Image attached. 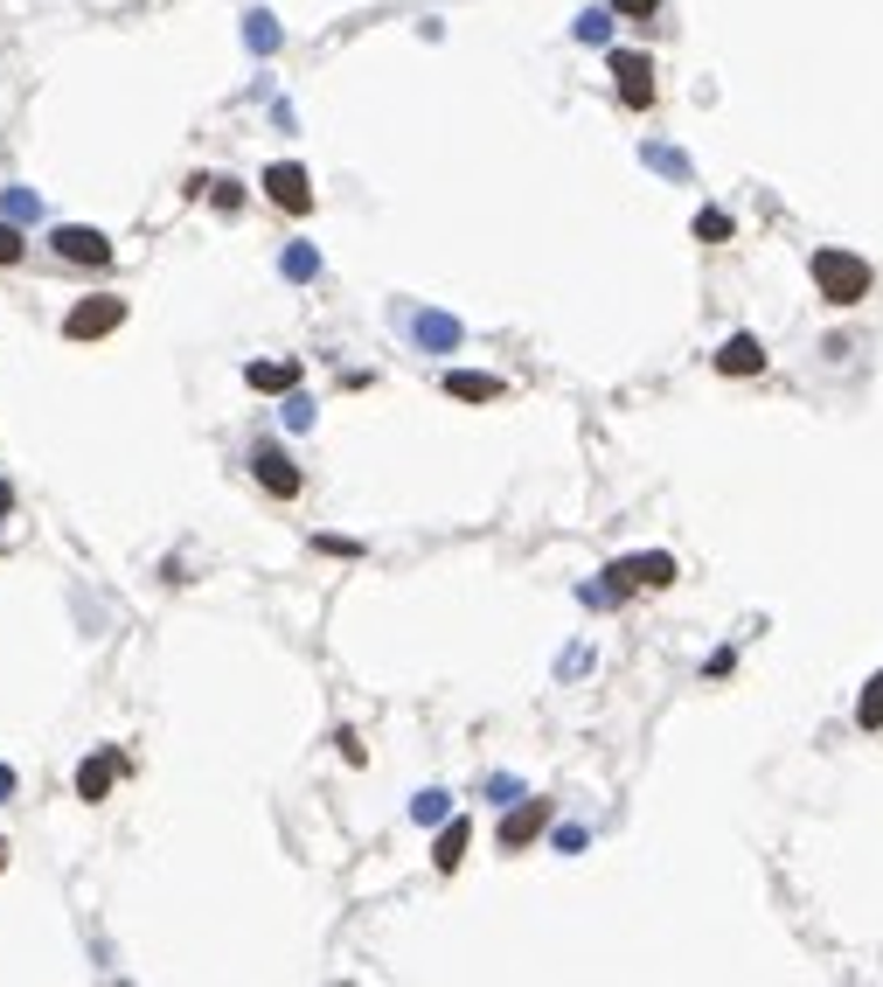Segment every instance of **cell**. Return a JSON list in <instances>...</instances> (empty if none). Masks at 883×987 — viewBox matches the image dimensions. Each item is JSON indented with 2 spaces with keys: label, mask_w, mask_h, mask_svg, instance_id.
<instances>
[{
  "label": "cell",
  "mask_w": 883,
  "mask_h": 987,
  "mask_svg": "<svg viewBox=\"0 0 883 987\" xmlns=\"http://www.w3.org/2000/svg\"><path fill=\"white\" fill-rule=\"evenodd\" d=\"M870 286H876V272L856 251H835V243H828V251H814V293L828 299V307H862Z\"/></svg>",
  "instance_id": "obj_1"
},
{
  "label": "cell",
  "mask_w": 883,
  "mask_h": 987,
  "mask_svg": "<svg viewBox=\"0 0 883 987\" xmlns=\"http://www.w3.org/2000/svg\"><path fill=\"white\" fill-rule=\"evenodd\" d=\"M126 320V299L119 293H105V299H77V307L63 313V334L70 341H98V334H111Z\"/></svg>",
  "instance_id": "obj_2"
},
{
  "label": "cell",
  "mask_w": 883,
  "mask_h": 987,
  "mask_svg": "<svg viewBox=\"0 0 883 987\" xmlns=\"http://www.w3.org/2000/svg\"><path fill=\"white\" fill-rule=\"evenodd\" d=\"M612 78H619V105H633V111L654 105V63L641 49H612Z\"/></svg>",
  "instance_id": "obj_3"
},
{
  "label": "cell",
  "mask_w": 883,
  "mask_h": 987,
  "mask_svg": "<svg viewBox=\"0 0 883 987\" xmlns=\"http://www.w3.org/2000/svg\"><path fill=\"white\" fill-rule=\"evenodd\" d=\"M265 195L286 209V216H307V209H313V181H307V167H293V160L265 167Z\"/></svg>",
  "instance_id": "obj_4"
},
{
  "label": "cell",
  "mask_w": 883,
  "mask_h": 987,
  "mask_svg": "<svg viewBox=\"0 0 883 987\" xmlns=\"http://www.w3.org/2000/svg\"><path fill=\"white\" fill-rule=\"evenodd\" d=\"M612 592H633V584H647V592H661V584H675V557H661V549H654V557H627V563H612Z\"/></svg>",
  "instance_id": "obj_5"
},
{
  "label": "cell",
  "mask_w": 883,
  "mask_h": 987,
  "mask_svg": "<svg viewBox=\"0 0 883 987\" xmlns=\"http://www.w3.org/2000/svg\"><path fill=\"white\" fill-rule=\"evenodd\" d=\"M550 828V800H522L515 813H501V848H529Z\"/></svg>",
  "instance_id": "obj_6"
},
{
  "label": "cell",
  "mask_w": 883,
  "mask_h": 987,
  "mask_svg": "<svg viewBox=\"0 0 883 987\" xmlns=\"http://www.w3.org/2000/svg\"><path fill=\"white\" fill-rule=\"evenodd\" d=\"M251 473H258V487H265V494H278V501H293V494H299V466H293L278 445H265V452H258V460H251Z\"/></svg>",
  "instance_id": "obj_7"
},
{
  "label": "cell",
  "mask_w": 883,
  "mask_h": 987,
  "mask_svg": "<svg viewBox=\"0 0 883 987\" xmlns=\"http://www.w3.org/2000/svg\"><path fill=\"white\" fill-rule=\"evenodd\" d=\"M49 243H56V258H63V264H111V243H105L98 230H77V223H70V230H56Z\"/></svg>",
  "instance_id": "obj_8"
},
{
  "label": "cell",
  "mask_w": 883,
  "mask_h": 987,
  "mask_svg": "<svg viewBox=\"0 0 883 987\" xmlns=\"http://www.w3.org/2000/svg\"><path fill=\"white\" fill-rule=\"evenodd\" d=\"M717 369H724V376H759V369H765L759 334H730L724 348H717Z\"/></svg>",
  "instance_id": "obj_9"
},
{
  "label": "cell",
  "mask_w": 883,
  "mask_h": 987,
  "mask_svg": "<svg viewBox=\"0 0 883 987\" xmlns=\"http://www.w3.org/2000/svg\"><path fill=\"white\" fill-rule=\"evenodd\" d=\"M119 772H126V758H119V751H111V758H84V765H77V800H105Z\"/></svg>",
  "instance_id": "obj_10"
},
{
  "label": "cell",
  "mask_w": 883,
  "mask_h": 987,
  "mask_svg": "<svg viewBox=\"0 0 883 987\" xmlns=\"http://www.w3.org/2000/svg\"><path fill=\"white\" fill-rule=\"evenodd\" d=\"M466 842H474V828H466V821H445V828H439V848H431V863L453 877V869L466 863Z\"/></svg>",
  "instance_id": "obj_11"
},
{
  "label": "cell",
  "mask_w": 883,
  "mask_h": 987,
  "mask_svg": "<svg viewBox=\"0 0 883 987\" xmlns=\"http://www.w3.org/2000/svg\"><path fill=\"white\" fill-rule=\"evenodd\" d=\"M445 390H453L460 404H494V396H501L494 376H474V369H453V376H445Z\"/></svg>",
  "instance_id": "obj_12"
},
{
  "label": "cell",
  "mask_w": 883,
  "mask_h": 987,
  "mask_svg": "<svg viewBox=\"0 0 883 987\" xmlns=\"http://www.w3.org/2000/svg\"><path fill=\"white\" fill-rule=\"evenodd\" d=\"M243 383H251V390H293L299 383V362H251V369H243Z\"/></svg>",
  "instance_id": "obj_13"
},
{
  "label": "cell",
  "mask_w": 883,
  "mask_h": 987,
  "mask_svg": "<svg viewBox=\"0 0 883 987\" xmlns=\"http://www.w3.org/2000/svg\"><path fill=\"white\" fill-rule=\"evenodd\" d=\"M856 724L883 730V675H870V689H862V702H856Z\"/></svg>",
  "instance_id": "obj_14"
},
{
  "label": "cell",
  "mask_w": 883,
  "mask_h": 987,
  "mask_svg": "<svg viewBox=\"0 0 883 987\" xmlns=\"http://www.w3.org/2000/svg\"><path fill=\"white\" fill-rule=\"evenodd\" d=\"M696 237H703V243H724V237H730V216H724V209H703V216H696Z\"/></svg>",
  "instance_id": "obj_15"
},
{
  "label": "cell",
  "mask_w": 883,
  "mask_h": 987,
  "mask_svg": "<svg viewBox=\"0 0 883 987\" xmlns=\"http://www.w3.org/2000/svg\"><path fill=\"white\" fill-rule=\"evenodd\" d=\"M0 264H22V230L14 223H0Z\"/></svg>",
  "instance_id": "obj_16"
},
{
  "label": "cell",
  "mask_w": 883,
  "mask_h": 987,
  "mask_svg": "<svg viewBox=\"0 0 883 987\" xmlns=\"http://www.w3.org/2000/svg\"><path fill=\"white\" fill-rule=\"evenodd\" d=\"M410 813H418V821H445V793H418V807H410Z\"/></svg>",
  "instance_id": "obj_17"
},
{
  "label": "cell",
  "mask_w": 883,
  "mask_h": 987,
  "mask_svg": "<svg viewBox=\"0 0 883 987\" xmlns=\"http://www.w3.org/2000/svg\"><path fill=\"white\" fill-rule=\"evenodd\" d=\"M612 8H619V14H627V22H647V14H654V8H661V0H612Z\"/></svg>",
  "instance_id": "obj_18"
},
{
  "label": "cell",
  "mask_w": 883,
  "mask_h": 987,
  "mask_svg": "<svg viewBox=\"0 0 883 987\" xmlns=\"http://www.w3.org/2000/svg\"><path fill=\"white\" fill-rule=\"evenodd\" d=\"M210 195H216V209H237L243 188H237V181H210Z\"/></svg>",
  "instance_id": "obj_19"
},
{
  "label": "cell",
  "mask_w": 883,
  "mask_h": 987,
  "mask_svg": "<svg viewBox=\"0 0 883 987\" xmlns=\"http://www.w3.org/2000/svg\"><path fill=\"white\" fill-rule=\"evenodd\" d=\"M577 43H606V14H585V22H577Z\"/></svg>",
  "instance_id": "obj_20"
},
{
  "label": "cell",
  "mask_w": 883,
  "mask_h": 987,
  "mask_svg": "<svg viewBox=\"0 0 883 987\" xmlns=\"http://www.w3.org/2000/svg\"><path fill=\"white\" fill-rule=\"evenodd\" d=\"M0 869H8V842H0Z\"/></svg>",
  "instance_id": "obj_21"
},
{
  "label": "cell",
  "mask_w": 883,
  "mask_h": 987,
  "mask_svg": "<svg viewBox=\"0 0 883 987\" xmlns=\"http://www.w3.org/2000/svg\"><path fill=\"white\" fill-rule=\"evenodd\" d=\"M8 786H14V780H8V772H0V793H8Z\"/></svg>",
  "instance_id": "obj_22"
}]
</instances>
